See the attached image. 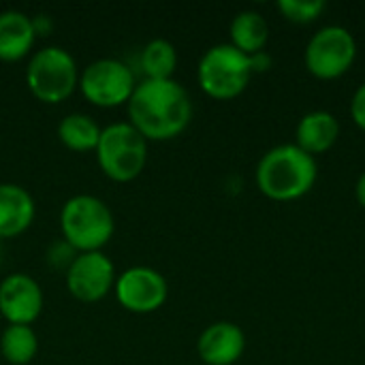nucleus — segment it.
<instances>
[{"instance_id": "1", "label": "nucleus", "mask_w": 365, "mask_h": 365, "mask_svg": "<svg viewBox=\"0 0 365 365\" xmlns=\"http://www.w3.org/2000/svg\"><path fill=\"white\" fill-rule=\"evenodd\" d=\"M128 105V122L148 141H169L182 135L192 120V101L175 79H143Z\"/></svg>"}, {"instance_id": "2", "label": "nucleus", "mask_w": 365, "mask_h": 365, "mask_svg": "<svg viewBox=\"0 0 365 365\" xmlns=\"http://www.w3.org/2000/svg\"><path fill=\"white\" fill-rule=\"evenodd\" d=\"M314 156L295 143L272 148L257 165V186L272 201H295L308 195L317 182Z\"/></svg>"}, {"instance_id": "3", "label": "nucleus", "mask_w": 365, "mask_h": 365, "mask_svg": "<svg viewBox=\"0 0 365 365\" xmlns=\"http://www.w3.org/2000/svg\"><path fill=\"white\" fill-rule=\"evenodd\" d=\"M62 240L77 252H103L115 231L109 205L94 195H75L60 210Z\"/></svg>"}, {"instance_id": "4", "label": "nucleus", "mask_w": 365, "mask_h": 365, "mask_svg": "<svg viewBox=\"0 0 365 365\" xmlns=\"http://www.w3.org/2000/svg\"><path fill=\"white\" fill-rule=\"evenodd\" d=\"M94 154L101 171L109 180L126 184L137 180L145 169L148 139L130 122L109 124L101 130Z\"/></svg>"}, {"instance_id": "5", "label": "nucleus", "mask_w": 365, "mask_h": 365, "mask_svg": "<svg viewBox=\"0 0 365 365\" xmlns=\"http://www.w3.org/2000/svg\"><path fill=\"white\" fill-rule=\"evenodd\" d=\"M26 86L41 103H64L79 88V68L75 58L58 45L34 51L26 68Z\"/></svg>"}, {"instance_id": "6", "label": "nucleus", "mask_w": 365, "mask_h": 365, "mask_svg": "<svg viewBox=\"0 0 365 365\" xmlns=\"http://www.w3.org/2000/svg\"><path fill=\"white\" fill-rule=\"evenodd\" d=\"M252 77L250 60L231 43L210 47L197 68L201 90L216 101H231L240 96Z\"/></svg>"}, {"instance_id": "7", "label": "nucleus", "mask_w": 365, "mask_h": 365, "mask_svg": "<svg viewBox=\"0 0 365 365\" xmlns=\"http://www.w3.org/2000/svg\"><path fill=\"white\" fill-rule=\"evenodd\" d=\"M135 88L137 81L133 68L115 58L94 60L79 75V90L86 101L103 109H113L128 103Z\"/></svg>"}, {"instance_id": "8", "label": "nucleus", "mask_w": 365, "mask_h": 365, "mask_svg": "<svg viewBox=\"0 0 365 365\" xmlns=\"http://www.w3.org/2000/svg\"><path fill=\"white\" fill-rule=\"evenodd\" d=\"M357 58V43L344 26L321 28L306 47V68L323 81L342 77Z\"/></svg>"}, {"instance_id": "9", "label": "nucleus", "mask_w": 365, "mask_h": 365, "mask_svg": "<svg viewBox=\"0 0 365 365\" xmlns=\"http://www.w3.org/2000/svg\"><path fill=\"white\" fill-rule=\"evenodd\" d=\"M115 297L120 306L133 314H150L163 308L169 297L165 276L148 265H135L124 269L115 280Z\"/></svg>"}, {"instance_id": "10", "label": "nucleus", "mask_w": 365, "mask_h": 365, "mask_svg": "<svg viewBox=\"0 0 365 365\" xmlns=\"http://www.w3.org/2000/svg\"><path fill=\"white\" fill-rule=\"evenodd\" d=\"M115 280V267L105 252H79L66 269L68 293L83 304L105 299L113 291Z\"/></svg>"}, {"instance_id": "11", "label": "nucleus", "mask_w": 365, "mask_h": 365, "mask_svg": "<svg viewBox=\"0 0 365 365\" xmlns=\"http://www.w3.org/2000/svg\"><path fill=\"white\" fill-rule=\"evenodd\" d=\"M43 310L41 284L28 274H9L0 282V314L9 325H32Z\"/></svg>"}, {"instance_id": "12", "label": "nucleus", "mask_w": 365, "mask_h": 365, "mask_svg": "<svg viewBox=\"0 0 365 365\" xmlns=\"http://www.w3.org/2000/svg\"><path fill=\"white\" fill-rule=\"evenodd\" d=\"M246 349L244 331L229 321L212 323L197 340V353L205 365H233Z\"/></svg>"}, {"instance_id": "13", "label": "nucleus", "mask_w": 365, "mask_h": 365, "mask_svg": "<svg viewBox=\"0 0 365 365\" xmlns=\"http://www.w3.org/2000/svg\"><path fill=\"white\" fill-rule=\"evenodd\" d=\"M36 216L32 195L19 184H0V240L21 235Z\"/></svg>"}, {"instance_id": "14", "label": "nucleus", "mask_w": 365, "mask_h": 365, "mask_svg": "<svg viewBox=\"0 0 365 365\" xmlns=\"http://www.w3.org/2000/svg\"><path fill=\"white\" fill-rule=\"evenodd\" d=\"M340 137V122L329 111H310L306 113L295 130V145L310 156L325 154L336 145Z\"/></svg>"}, {"instance_id": "15", "label": "nucleus", "mask_w": 365, "mask_h": 365, "mask_svg": "<svg viewBox=\"0 0 365 365\" xmlns=\"http://www.w3.org/2000/svg\"><path fill=\"white\" fill-rule=\"evenodd\" d=\"M36 41L32 17L24 11H2L0 13V60L17 62L26 58Z\"/></svg>"}, {"instance_id": "16", "label": "nucleus", "mask_w": 365, "mask_h": 365, "mask_svg": "<svg viewBox=\"0 0 365 365\" xmlns=\"http://www.w3.org/2000/svg\"><path fill=\"white\" fill-rule=\"evenodd\" d=\"M229 34H231L233 47H237L246 56H252L265 49L267 38H269V26L261 13L240 11L229 26Z\"/></svg>"}, {"instance_id": "17", "label": "nucleus", "mask_w": 365, "mask_h": 365, "mask_svg": "<svg viewBox=\"0 0 365 365\" xmlns=\"http://www.w3.org/2000/svg\"><path fill=\"white\" fill-rule=\"evenodd\" d=\"M101 126L86 113H68L58 124V139L73 152H94L101 139Z\"/></svg>"}, {"instance_id": "18", "label": "nucleus", "mask_w": 365, "mask_h": 365, "mask_svg": "<svg viewBox=\"0 0 365 365\" xmlns=\"http://www.w3.org/2000/svg\"><path fill=\"white\" fill-rule=\"evenodd\" d=\"M38 351V336L32 325H6L0 336V353L11 365H28Z\"/></svg>"}, {"instance_id": "19", "label": "nucleus", "mask_w": 365, "mask_h": 365, "mask_svg": "<svg viewBox=\"0 0 365 365\" xmlns=\"http://www.w3.org/2000/svg\"><path fill=\"white\" fill-rule=\"evenodd\" d=\"M139 66L145 79H173L178 68V51L171 41L154 38L150 41L139 56Z\"/></svg>"}, {"instance_id": "20", "label": "nucleus", "mask_w": 365, "mask_h": 365, "mask_svg": "<svg viewBox=\"0 0 365 365\" xmlns=\"http://www.w3.org/2000/svg\"><path fill=\"white\" fill-rule=\"evenodd\" d=\"M278 11L282 13V17H287L291 24H312L317 21L323 11H325V2L323 0H280L278 2Z\"/></svg>"}, {"instance_id": "21", "label": "nucleus", "mask_w": 365, "mask_h": 365, "mask_svg": "<svg viewBox=\"0 0 365 365\" xmlns=\"http://www.w3.org/2000/svg\"><path fill=\"white\" fill-rule=\"evenodd\" d=\"M79 252L73 248V246H68L64 240H60V242H56V244H51L49 246V250H47V259H49V263L53 265V267H58V269H68L71 267V263L75 261V257H77Z\"/></svg>"}, {"instance_id": "22", "label": "nucleus", "mask_w": 365, "mask_h": 365, "mask_svg": "<svg viewBox=\"0 0 365 365\" xmlns=\"http://www.w3.org/2000/svg\"><path fill=\"white\" fill-rule=\"evenodd\" d=\"M351 118L353 122L365 130V81L355 90L353 101H351Z\"/></svg>"}, {"instance_id": "23", "label": "nucleus", "mask_w": 365, "mask_h": 365, "mask_svg": "<svg viewBox=\"0 0 365 365\" xmlns=\"http://www.w3.org/2000/svg\"><path fill=\"white\" fill-rule=\"evenodd\" d=\"M248 60H250V71H252V75L255 73H267L269 68H272V64H274V60H272V56L263 49V51H257V53H252V56H248Z\"/></svg>"}, {"instance_id": "24", "label": "nucleus", "mask_w": 365, "mask_h": 365, "mask_svg": "<svg viewBox=\"0 0 365 365\" xmlns=\"http://www.w3.org/2000/svg\"><path fill=\"white\" fill-rule=\"evenodd\" d=\"M32 26H34L36 36H38V34H41V36H45V34L51 30V21H49V17H47V15H36V17H32Z\"/></svg>"}, {"instance_id": "25", "label": "nucleus", "mask_w": 365, "mask_h": 365, "mask_svg": "<svg viewBox=\"0 0 365 365\" xmlns=\"http://www.w3.org/2000/svg\"><path fill=\"white\" fill-rule=\"evenodd\" d=\"M355 197H357V201H359V205L365 210V171L359 175V180H357V186H355Z\"/></svg>"}, {"instance_id": "26", "label": "nucleus", "mask_w": 365, "mask_h": 365, "mask_svg": "<svg viewBox=\"0 0 365 365\" xmlns=\"http://www.w3.org/2000/svg\"><path fill=\"white\" fill-rule=\"evenodd\" d=\"M0 261H2V240H0Z\"/></svg>"}]
</instances>
